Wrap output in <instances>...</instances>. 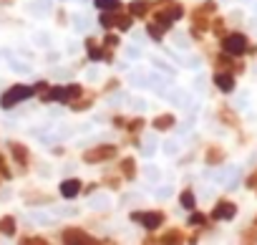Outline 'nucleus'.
<instances>
[{
	"label": "nucleus",
	"instance_id": "obj_8",
	"mask_svg": "<svg viewBox=\"0 0 257 245\" xmlns=\"http://www.w3.org/2000/svg\"><path fill=\"white\" fill-rule=\"evenodd\" d=\"M78 192H81V182H78V180H66V182H61V195H63L66 200L76 197Z\"/></svg>",
	"mask_w": 257,
	"mask_h": 245
},
{
	"label": "nucleus",
	"instance_id": "obj_5",
	"mask_svg": "<svg viewBox=\"0 0 257 245\" xmlns=\"http://www.w3.org/2000/svg\"><path fill=\"white\" fill-rule=\"evenodd\" d=\"M234 215H237V205H234V202H227V200H222V202L214 207V212H212L214 220H232Z\"/></svg>",
	"mask_w": 257,
	"mask_h": 245
},
{
	"label": "nucleus",
	"instance_id": "obj_30",
	"mask_svg": "<svg viewBox=\"0 0 257 245\" xmlns=\"http://www.w3.org/2000/svg\"><path fill=\"white\" fill-rule=\"evenodd\" d=\"M254 222H257V220H254Z\"/></svg>",
	"mask_w": 257,
	"mask_h": 245
},
{
	"label": "nucleus",
	"instance_id": "obj_13",
	"mask_svg": "<svg viewBox=\"0 0 257 245\" xmlns=\"http://www.w3.org/2000/svg\"><path fill=\"white\" fill-rule=\"evenodd\" d=\"M207 162H209V165H219V162H222V152H219V149H209V152H207Z\"/></svg>",
	"mask_w": 257,
	"mask_h": 245
},
{
	"label": "nucleus",
	"instance_id": "obj_7",
	"mask_svg": "<svg viewBox=\"0 0 257 245\" xmlns=\"http://www.w3.org/2000/svg\"><path fill=\"white\" fill-rule=\"evenodd\" d=\"M214 86H217L219 91H224V94L234 91V78H232V73H217V76H214Z\"/></svg>",
	"mask_w": 257,
	"mask_h": 245
},
{
	"label": "nucleus",
	"instance_id": "obj_24",
	"mask_svg": "<svg viewBox=\"0 0 257 245\" xmlns=\"http://www.w3.org/2000/svg\"><path fill=\"white\" fill-rule=\"evenodd\" d=\"M33 220H36V222H43V225H48V222H51V217H48V215H43V212H36V215H33Z\"/></svg>",
	"mask_w": 257,
	"mask_h": 245
},
{
	"label": "nucleus",
	"instance_id": "obj_10",
	"mask_svg": "<svg viewBox=\"0 0 257 245\" xmlns=\"http://www.w3.org/2000/svg\"><path fill=\"white\" fill-rule=\"evenodd\" d=\"M48 101H68V89H53L48 94Z\"/></svg>",
	"mask_w": 257,
	"mask_h": 245
},
{
	"label": "nucleus",
	"instance_id": "obj_23",
	"mask_svg": "<svg viewBox=\"0 0 257 245\" xmlns=\"http://www.w3.org/2000/svg\"><path fill=\"white\" fill-rule=\"evenodd\" d=\"M11 66H13L16 71H21V73H31V66H26V63H16V61H13Z\"/></svg>",
	"mask_w": 257,
	"mask_h": 245
},
{
	"label": "nucleus",
	"instance_id": "obj_1",
	"mask_svg": "<svg viewBox=\"0 0 257 245\" xmlns=\"http://www.w3.org/2000/svg\"><path fill=\"white\" fill-rule=\"evenodd\" d=\"M31 94H33V89H28V86H13V89H8V91L3 94V99H0V106L11 109V106H16V104L31 99Z\"/></svg>",
	"mask_w": 257,
	"mask_h": 245
},
{
	"label": "nucleus",
	"instance_id": "obj_12",
	"mask_svg": "<svg viewBox=\"0 0 257 245\" xmlns=\"http://www.w3.org/2000/svg\"><path fill=\"white\" fill-rule=\"evenodd\" d=\"M172 124H174V119H172V116H159V119L154 121V127H157V129H169Z\"/></svg>",
	"mask_w": 257,
	"mask_h": 245
},
{
	"label": "nucleus",
	"instance_id": "obj_16",
	"mask_svg": "<svg viewBox=\"0 0 257 245\" xmlns=\"http://www.w3.org/2000/svg\"><path fill=\"white\" fill-rule=\"evenodd\" d=\"M182 207H187V210H192V207H194V195H192L189 190L182 195Z\"/></svg>",
	"mask_w": 257,
	"mask_h": 245
},
{
	"label": "nucleus",
	"instance_id": "obj_9",
	"mask_svg": "<svg viewBox=\"0 0 257 245\" xmlns=\"http://www.w3.org/2000/svg\"><path fill=\"white\" fill-rule=\"evenodd\" d=\"M113 154H116V149H113V147L93 149V152H88V154H86V162H103L106 157H113Z\"/></svg>",
	"mask_w": 257,
	"mask_h": 245
},
{
	"label": "nucleus",
	"instance_id": "obj_3",
	"mask_svg": "<svg viewBox=\"0 0 257 245\" xmlns=\"http://www.w3.org/2000/svg\"><path fill=\"white\" fill-rule=\"evenodd\" d=\"M132 220L139 222V225H144V227H149V230H154V227H159L164 222V215L162 212H134Z\"/></svg>",
	"mask_w": 257,
	"mask_h": 245
},
{
	"label": "nucleus",
	"instance_id": "obj_14",
	"mask_svg": "<svg viewBox=\"0 0 257 245\" xmlns=\"http://www.w3.org/2000/svg\"><path fill=\"white\" fill-rule=\"evenodd\" d=\"M91 207H96V210H98V207H101V210H106V207H108V197H106V195L93 197V200H91Z\"/></svg>",
	"mask_w": 257,
	"mask_h": 245
},
{
	"label": "nucleus",
	"instance_id": "obj_25",
	"mask_svg": "<svg viewBox=\"0 0 257 245\" xmlns=\"http://www.w3.org/2000/svg\"><path fill=\"white\" fill-rule=\"evenodd\" d=\"M204 220H207V217H204V215H199V212H194V215L189 217V222H192V225H202Z\"/></svg>",
	"mask_w": 257,
	"mask_h": 245
},
{
	"label": "nucleus",
	"instance_id": "obj_19",
	"mask_svg": "<svg viewBox=\"0 0 257 245\" xmlns=\"http://www.w3.org/2000/svg\"><path fill=\"white\" fill-rule=\"evenodd\" d=\"M142 152H144V157H152V154H154V139H152V137L144 142V149H142Z\"/></svg>",
	"mask_w": 257,
	"mask_h": 245
},
{
	"label": "nucleus",
	"instance_id": "obj_15",
	"mask_svg": "<svg viewBox=\"0 0 257 245\" xmlns=\"http://www.w3.org/2000/svg\"><path fill=\"white\" fill-rule=\"evenodd\" d=\"M132 13H134V16H144V13H147V3H144V0H137V3H132Z\"/></svg>",
	"mask_w": 257,
	"mask_h": 245
},
{
	"label": "nucleus",
	"instance_id": "obj_22",
	"mask_svg": "<svg viewBox=\"0 0 257 245\" xmlns=\"http://www.w3.org/2000/svg\"><path fill=\"white\" fill-rule=\"evenodd\" d=\"M76 28H78V31H86V28H88V21H86V16H76Z\"/></svg>",
	"mask_w": 257,
	"mask_h": 245
},
{
	"label": "nucleus",
	"instance_id": "obj_18",
	"mask_svg": "<svg viewBox=\"0 0 257 245\" xmlns=\"http://www.w3.org/2000/svg\"><path fill=\"white\" fill-rule=\"evenodd\" d=\"M162 31H164L162 26H149V28H147V33H149L154 41H162Z\"/></svg>",
	"mask_w": 257,
	"mask_h": 245
},
{
	"label": "nucleus",
	"instance_id": "obj_27",
	"mask_svg": "<svg viewBox=\"0 0 257 245\" xmlns=\"http://www.w3.org/2000/svg\"><path fill=\"white\" fill-rule=\"evenodd\" d=\"M101 26H113V16H101Z\"/></svg>",
	"mask_w": 257,
	"mask_h": 245
},
{
	"label": "nucleus",
	"instance_id": "obj_21",
	"mask_svg": "<svg viewBox=\"0 0 257 245\" xmlns=\"http://www.w3.org/2000/svg\"><path fill=\"white\" fill-rule=\"evenodd\" d=\"M123 172H126V177H134V162L132 159H123Z\"/></svg>",
	"mask_w": 257,
	"mask_h": 245
},
{
	"label": "nucleus",
	"instance_id": "obj_20",
	"mask_svg": "<svg viewBox=\"0 0 257 245\" xmlns=\"http://www.w3.org/2000/svg\"><path fill=\"white\" fill-rule=\"evenodd\" d=\"M13 154L18 157V162H26V157H28V152L23 147H18V144H13Z\"/></svg>",
	"mask_w": 257,
	"mask_h": 245
},
{
	"label": "nucleus",
	"instance_id": "obj_11",
	"mask_svg": "<svg viewBox=\"0 0 257 245\" xmlns=\"http://www.w3.org/2000/svg\"><path fill=\"white\" fill-rule=\"evenodd\" d=\"M0 232H6V235H13L16 232V222L11 217H6L3 222H0Z\"/></svg>",
	"mask_w": 257,
	"mask_h": 245
},
{
	"label": "nucleus",
	"instance_id": "obj_6",
	"mask_svg": "<svg viewBox=\"0 0 257 245\" xmlns=\"http://www.w3.org/2000/svg\"><path fill=\"white\" fill-rule=\"evenodd\" d=\"M63 240H66V242H81V245L96 242L91 235H86V232H81V230H66V232H63Z\"/></svg>",
	"mask_w": 257,
	"mask_h": 245
},
{
	"label": "nucleus",
	"instance_id": "obj_4",
	"mask_svg": "<svg viewBox=\"0 0 257 245\" xmlns=\"http://www.w3.org/2000/svg\"><path fill=\"white\" fill-rule=\"evenodd\" d=\"M177 18H182V6H169L167 11H159L157 13V21H159L162 28H169Z\"/></svg>",
	"mask_w": 257,
	"mask_h": 245
},
{
	"label": "nucleus",
	"instance_id": "obj_28",
	"mask_svg": "<svg viewBox=\"0 0 257 245\" xmlns=\"http://www.w3.org/2000/svg\"><path fill=\"white\" fill-rule=\"evenodd\" d=\"M247 187H257V172H254V175L247 180Z\"/></svg>",
	"mask_w": 257,
	"mask_h": 245
},
{
	"label": "nucleus",
	"instance_id": "obj_29",
	"mask_svg": "<svg viewBox=\"0 0 257 245\" xmlns=\"http://www.w3.org/2000/svg\"><path fill=\"white\" fill-rule=\"evenodd\" d=\"M126 53L132 56V58H137V56H139V51H137V48H126Z\"/></svg>",
	"mask_w": 257,
	"mask_h": 245
},
{
	"label": "nucleus",
	"instance_id": "obj_2",
	"mask_svg": "<svg viewBox=\"0 0 257 245\" xmlns=\"http://www.w3.org/2000/svg\"><path fill=\"white\" fill-rule=\"evenodd\" d=\"M222 48L227 56H242L247 51V38L242 33H229L222 38Z\"/></svg>",
	"mask_w": 257,
	"mask_h": 245
},
{
	"label": "nucleus",
	"instance_id": "obj_17",
	"mask_svg": "<svg viewBox=\"0 0 257 245\" xmlns=\"http://www.w3.org/2000/svg\"><path fill=\"white\" fill-rule=\"evenodd\" d=\"M96 6H98L101 11H111V8L118 6V0H96Z\"/></svg>",
	"mask_w": 257,
	"mask_h": 245
},
{
	"label": "nucleus",
	"instance_id": "obj_26",
	"mask_svg": "<svg viewBox=\"0 0 257 245\" xmlns=\"http://www.w3.org/2000/svg\"><path fill=\"white\" fill-rule=\"evenodd\" d=\"M244 240L247 242H257V230H247L244 232Z\"/></svg>",
	"mask_w": 257,
	"mask_h": 245
}]
</instances>
